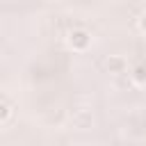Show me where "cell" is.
<instances>
[{"instance_id":"cell-2","label":"cell","mask_w":146,"mask_h":146,"mask_svg":"<svg viewBox=\"0 0 146 146\" xmlns=\"http://www.w3.org/2000/svg\"><path fill=\"white\" fill-rule=\"evenodd\" d=\"M125 59L121 57V55H110L107 59H105V68L110 71V73H123L125 71Z\"/></svg>"},{"instance_id":"cell-6","label":"cell","mask_w":146,"mask_h":146,"mask_svg":"<svg viewBox=\"0 0 146 146\" xmlns=\"http://www.w3.org/2000/svg\"><path fill=\"white\" fill-rule=\"evenodd\" d=\"M139 30L146 34V14H141V16H139Z\"/></svg>"},{"instance_id":"cell-1","label":"cell","mask_w":146,"mask_h":146,"mask_svg":"<svg viewBox=\"0 0 146 146\" xmlns=\"http://www.w3.org/2000/svg\"><path fill=\"white\" fill-rule=\"evenodd\" d=\"M68 46H71L73 50L82 52V50H87V48L91 46V34H89L87 30H73V32L68 34Z\"/></svg>"},{"instance_id":"cell-3","label":"cell","mask_w":146,"mask_h":146,"mask_svg":"<svg viewBox=\"0 0 146 146\" xmlns=\"http://www.w3.org/2000/svg\"><path fill=\"white\" fill-rule=\"evenodd\" d=\"M132 80L137 84H146V64H137L132 68Z\"/></svg>"},{"instance_id":"cell-4","label":"cell","mask_w":146,"mask_h":146,"mask_svg":"<svg viewBox=\"0 0 146 146\" xmlns=\"http://www.w3.org/2000/svg\"><path fill=\"white\" fill-rule=\"evenodd\" d=\"M9 119H11V105L7 100H2L0 103V123L5 125V123H9Z\"/></svg>"},{"instance_id":"cell-5","label":"cell","mask_w":146,"mask_h":146,"mask_svg":"<svg viewBox=\"0 0 146 146\" xmlns=\"http://www.w3.org/2000/svg\"><path fill=\"white\" fill-rule=\"evenodd\" d=\"M73 121L80 125V128H87L89 123H91V114H87V112H82V114H78V116H73Z\"/></svg>"}]
</instances>
